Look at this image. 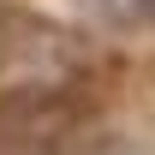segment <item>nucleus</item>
<instances>
[{"label":"nucleus","instance_id":"f257e3e1","mask_svg":"<svg viewBox=\"0 0 155 155\" xmlns=\"http://www.w3.org/2000/svg\"><path fill=\"white\" fill-rule=\"evenodd\" d=\"M131 6H137V12H143L149 24H155V0H131Z\"/></svg>","mask_w":155,"mask_h":155}]
</instances>
